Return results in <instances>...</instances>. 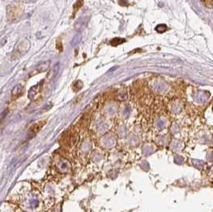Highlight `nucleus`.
<instances>
[{"label": "nucleus", "instance_id": "f257e3e1", "mask_svg": "<svg viewBox=\"0 0 213 212\" xmlns=\"http://www.w3.org/2000/svg\"><path fill=\"white\" fill-rule=\"evenodd\" d=\"M42 89H43V81L38 83V85H36L34 87L30 89L28 93V97L31 100H36L38 98L39 93H41L42 91Z\"/></svg>", "mask_w": 213, "mask_h": 212}, {"label": "nucleus", "instance_id": "f03ea898", "mask_svg": "<svg viewBox=\"0 0 213 212\" xmlns=\"http://www.w3.org/2000/svg\"><path fill=\"white\" fill-rule=\"evenodd\" d=\"M44 124H45V122L43 121V122H39V123H35L34 125H32L31 129H30V131H29L30 136H34V135H35V134L37 133V132H38L42 128H43Z\"/></svg>", "mask_w": 213, "mask_h": 212}, {"label": "nucleus", "instance_id": "7ed1b4c3", "mask_svg": "<svg viewBox=\"0 0 213 212\" xmlns=\"http://www.w3.org/2000/svg\"><path fill=\"white\" fill-rule=\"evenodd\" d=\"M50 61H46V62H42V63H40L39 65H38L36 69H37V70H38L39 73H43V72H45L47 70L48 68L50 67Z\"/></svg>", "mask_w": 213, "mask_h": 212}, {"label": "nucleus", "instance_id": "20e7f679", "mask_svg": "<svg viewBox=\"0 0 213 212\" xmlns=\"http://www.w3.org/2000/svg\"><path fill=\"white\" fill-rule=\"evenodd\" d=\"M22 86H20V85H17L15 87H14L13 89H12V96L14 97H19L22 93Z\"/></svg>", "mask_w": 213, "mask_h": 212}, {"label": "nucleus", "instance_id": "39448f33", "mask_svg": "<svg viewBox=\"0 0 213 212\" xmlns=\"http://www.w3.org/2000/svg\"><path fill=\"white\" fill-rule=\"evenodd\" d=\"M124 42H125V39H121V38H114L113 40L111 41V45H120V44H121V43H123Z\"/></svg>", "mask_w": 213, "mask_h": 212}, {"label": "nucleus", "instance_id": "423d86ee", "mask_svg": "<svg viewBox=\"0 0 213 212\" xmlns=\"http://www.w3.org/2000/svg\"><path fill=\"white\" fill-rule=\"evenodd\" d=\"M167 29H168V27L164 24H160L156 27V30L158 31L159 33H163V32L167 30Z\"/></svg>", "mask_w": 213, "mask_h": 212}, {"label": "nucleus", "instance_id": "0eeeda50", "mask_svg": "<svg viewBox=\"0 0 213 212\" xmlns=\"http://www.w3.org/2000/svg\"><path fill=\"white\" fill-rule=\"evenodd\" d=\"M82 4H83V1L82 0H78V2H76L75 3V5L73 6V8H74V10H76L77 9V10H78L79 8H80L81 6H82Z\"/></svg>", "mask_w": 213, "mask_h": 212}]
</instances>
